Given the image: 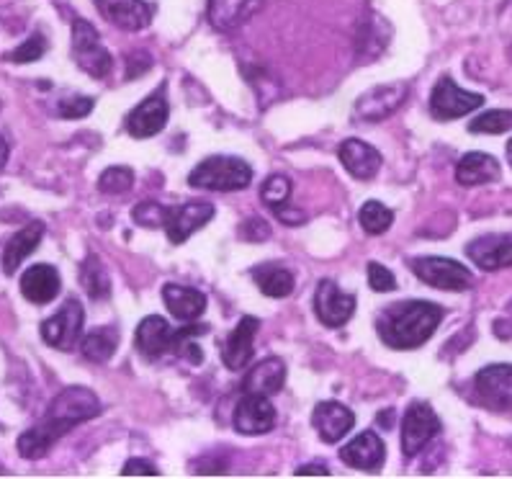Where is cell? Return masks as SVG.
<instances>
[{"label": "cell", "mask_w": 512, "mask_h": 479, "mask_svg": "<svg viewBox=\"0 0 512 479\" xmlns=\"http://www.w3.org/2000/svg\"><path fill=\"white\" fill-rule=\"evenodd\" d=\"M101 413V400L88 387H67L52 400L42 423L19 436V454L29 461L44 459L62 436L75 425L93 420Z\"/></svg>", "instance_id": "obj_1"}, {"label": "cell", "mask_w": 512, "mask_h": 479, "mask_svg": "<svg viewBox=\"0 0 512 479\" xmlns=\"http://www.w3.org/2000/svg\"><path fill=\"white\" fill-rule=\"evenodd\" d=\"M443 317L446 310L440 304L422 299L397 302L381 312L376 320V333L394 351H415L433 338Z\"/></svg>", "instance_id": "obj_2"}, {"label": "cell", "mask_w": 512, "mask_h": 479, "mask_svg": "<svg viewBox=\"0 0 512 479\" xmlns=\"http://www.w3.org/2000/svg\"><path fill=\"white\" fill-rule=\"evenodd\" d=\"M253 181V168L242 158H229V155H211L201 160L188 176V186L204 188V191H242Z\"/></svg>", "instance_id": "obj_3"}, {"label": "cell", "mask_w": 512, "mask_h": 479, "mask_svg": "<svg viewBox=\"0 0 512 479\" xmlns=\"http://www.w3.org/2000/svg\"><path fill=\"white\" fill-rule=\"evenodd\" d=\"M73 60L91 78H106L114 70V57L103 47L96 26L85 19L73 21Z\"/></svg>", "instance_id": "obj_4"}, {"label": "cell", "mask_w": 512, "mask_h": 479, "mask_svg": "<svg viewBox=\"0 0 512 479\" xmlns=\"http://www.w3.org/2000/svg\"><path fill=\"white\" fill-rule=\"evenodd\" d=\"M412 271H415L417 279L425 281L433 289H443V292H469L474 286V273L453 258H440V255L415 258Z\"/></svg>", "instance_id": "obj_5"}, {"label": "cell", "mask_w": 512, "mask_h": 479, "mask_svg": "<svg viewBox=\"0 0 512 479\" xmlns=\"http://www.w3.org/2000/svg\"><path fill=\"white\" fill-rule=\"evenodd\" d=\"M83 322V304L75 297H70L62 304L60 310H57V315H52L49 320L42 322L44 343L57 348V351H73L80 343V335H83Z\"/></svg>", "instance_id": "obj_6"}, {"label": "cell", "mask_w": 512, "mask_h": 479, "mask_svg": "<svg viewBox=\"0 0 512 479\" xmlns=\"http://www.w3.org/2000/svg\"><path fill=\"white\" fill-rule=\"evenodd\" d=\"M484 96L482 93H469L458 88L453 78H440L430 93V114L438 122H453L458 116H466L471 111L482 109Z\"/></svg>", "instance_id": "obj_7"}, {"label": "cell", "mask_w": 512, "mask_h": 479, "mask_svg": "<svg viewBox=\"0 0 512 479\" xmlns=\"http://www.w3.org/2000/svg\"><path fill=\"white\" fill-rule=\"evenodd\" d=\"M440 433V418L425 402H412L402 420V454L415 459Z\"/></svg>", "instance_id": "obj_8"}, {"label": "cell", "mask_w": 512, "mask_h": 479, "mask_svg": "<svg viewBox=\"0 0 512 479\" xmlns=\"http://www.w3.org/2000/svg\"><path fill=\"white\" fill-rule=\"evenodd\" d=\"M170 106L165 98V85H160L155 93L142 101L132 114L127 116V132L132 134L134 140H150L155 134H160L168 124Z\"/></svg>", "instance_id": "obj_9"}, {"label": "cell", "mask_w": 512, "mask_h": 479, "mask_svg": "<svg viewBox=\"0 0 512 479\" xmlns=\"http://www.w3.org/2000/svg\"><path fill=\"white\" fill-rule=\"evenodd\" d=\"M407 96H410V85L407 83L379 85V88L358 98L356 116L361 122H384L386 116H392L394 111L402 109Z\"/></svg>", "instance_id": "obj_10"}, {"label": "cell", "mask_w": 512, "mask_h": 479, "mask_svg": "<svg viewBox=\"0 0 512 479\" xmlns=\"http://www.w3.org/2000/svg\"><path fill=\"white\" fill-rule=\"evenodd\" d=\"M474 387L479 400L492 410H512V366L492 364L484 366L474 376Z\"/></svg>", "instance_id": "obj_11"}, {"label": "cell", "mask_w": 512, "mask_h": 479, "mask_svg": "<svg viewBox=\"0 0 512 479\" xmlns=\"http://www.w3.org/2000/svg\"><path fill=\"white\" fill-rule=\"evenodd\" d=\"M314 312L327 328H343L356 312V297L345 294L335 281H320L314 294Z\"/></svg>", "instance_id": "obj_12"}, {"label": "cell", "mask_w": 512, "mask_h": 479, "mask_svg": "<svg viewBox=\"0 0 512 479\" xmlns=\"http://www.w3.org/2000/svg\"><path fill=\"white\" fill-rule=\"evenodd\" d=\"M214 219V207L209 201H188L181 207H170L168 222H165V235L173 245H183L193 232H199Z\"/></svg>", "instance_id": "obj_13"}, {"label": "cell", "mask_w": 512, "mask_h": 479, "mask_svg": "<svg viewBox=\"0 0 512 479\" xmlns=\"http://www.w3.org/2000/svg\"><path fill=\"white\" fill-rule=\"evenodd\" d=\"M96 6L103 19L124 31H142L155 19V6L147 0H96Z\"/></svg>", "instance_id": "obj_14"}, {"label": "cell", "mask_w": 512, "mask_h": 479, "mask_svg": "<svg viewBox=\"0 0 512 479\" xmlns=\"http://www.w3.org/2000/svg\"><path fill=\"white\" fill-rule=\"evenodd\" d=\"M276 425V407L263 395H245L235 407V428L242 436H263Z\"/></svg>", "instance_id": "obj_15"}, {"label": "cell", "mask_w": 512, "mask_h": 479, "mask_svg": "<svg viewBox=\"0 0 512 479\" xmlns=\"http://www.w3.org/2000/svg\"><path fill=\"white\" fill-rule=\"evenodd\" d=\"M312 425L317 436L322 438L325 443H338L353 431V425H356V415L353 410L340 402H320V405L314 407L312 413Z\"/></svg>", "instance_id": "obj_16"}, {"label": "cell", "mask_w": 512, "mask_h": 479, "mask_svg": "<svg viewBox=\"0 0 512 479\" xmlns=\"http://www.w3.org/2000/svg\"><path fill=\"white\" fill-rule=\"evenodd\" d=\"M340 459H343L348 467L361 469V472H379L386 461L384 441H381L376 431H363L361 436H356L350 443H345V449L340 451Z\"/></svg>", "instance_id": "obj_17"}, {"label": "cell", "mask_w": 512, "mask_h": 479, "mask_svg": "<svg viewBox=\"0 0 512 479\" xmlns=\"http://www.w3.org/2000/svg\"><path fill=\"white\" fill-rule=\"evenodd\" d=\"M258 317H242L237 328L227 335L222 346V361L229 371H242L253 358V340L258 335Z\"/></svg>", "instance_id": "obj_18"}, {"label": "cell", "mask_w": 512, "mask_h": 479, "mask_svg": "<svg viewBox=\"0 0 512 479\" xmlns=\"http://www.w3.org/2000/svg\"><path fill=\"white\" fill-rule=\"evenodd\" d=\"M466 255L482 271H500L512 266V235H484L466 245Z\"/></svg>", "instance_id": "obj_19"}, {"label": "cell", "mask_w": 512, "mask_h": 479, "mask_svg": "<svg viewBox=\"0 0 512 479\" xmlns=\"http://www.w3.org/2000/svg\"><path fill=\"white\" fill-rule=\"evenodd\" d=\"M286 384V364L281 358H263L242 379V395H278Z\"/></svg>", "instance_id": "obj_20"}, {"label": "cell", "mask_w": 512, "mask_h": 479, "mask_svg": "<svg viewBox=\"0 0 512 479\" xmlns=\"http://www.w3.org/2000/svg\"><path fill=\"white\" fill-rule=\"evenodd\" d=\"M62 289V279L55 266L47 263H37L21 276V294L29 299L31 304H49L57 299Z\"/></svg>", "instance_id": "obj_21"}, {"label": "cell", "mask_w": 512, "mask_h": 479, "mask_svg": "<svg viewBox=\"0 0 512 479\" xmlns=\"http://www.w3.org/2000/svg\"><path fill=\"white\" fill-rule=\"evenodd\" d=\"M260 6H263V0H209L206 16L217 31H235L250 16H255Z\"/></svg>", "instance_id": "obj_22"}, {"label": "cell", "mask_w": 512, "mask_h": 479, "mask_svg": "<svg viewBox=\"0 0 512 479\" xmlns=\"http://www.w3.org/2000/svg\"><path fill=\"white\" fill-rule=\"evenodd\" d=\"M340 163L350 176L358 181H368L381 170V152L361 140H345L338 150Z\"/></svg>", "instance_id": "obj_23"}, {"label": "cell", "mask_w": 512, "mask_h": 479, "mask_svg": "<svg viewBox=\"0 0 512 479\" xmlns=\"http://www.w3.org/2000/svg\"><path fill=\"white\" fill-rule=\"evenodd\" d=\"M173 333L168 320L160 315H147L145 320L139 322L137 333H134V343H137V351L145 353L147 358H160L163 353L170 351V343H173Z\"/></svg>", "instance_id": "obj_24"}, {"label": "cell", "mask_w": 512, "mask_h": 479, "mask_svg": "<svg viewBox=\"0 0 512 479\" xmlns=\"http://www.w3.org/2000/svg\"><path fill=\"white\" fill-rule=\"evenodd\" d=\"M163 302L170 315L181 322L199 320L206 312V297L199 289L181 284H165L163 286Z\"/></svg>", "instance_id": "obj_25"}, {"label": "cell", "mask_w": 512, "mask_h": 479, "mask_svg": "<svg viewBox=\"0 0 512 479\" xmlns=\"http://www.w3.org/2000/svg\"><path fill=\"white\" fill-rule=\"evenodd\" d=\"M42 237H44L42 222H29L24 230L16 232V235L6 243V248H3V273H6V276H13V273L19 271L21 263H24L26 258L39 248Z\"/></svg>", "instance_id": "obj_26"}, {"label": "cell", "mask_w": 512, "mask_h": 479, "mask_svg": "<svg viewBox=\"0 0 512 479\" xmlns=\"http://www.w3.org/2000/svg\"><path fill=\"white\" fill-rule=\"evenodd\" d=\"M500 163L487 152H466L456 165V181L461 186H484V183L500 181Z\"/></svg>", "instance_id": "obj_27"}, {"label": "cell", "mask_w": 512, "mask_h": 479, "mask_svg": "<svg viewBox=\"0 0 512 479\" xmlns=\"http://www.w3.org/2000/svg\"><path fill=\"white\" fill-rule=\"evenodd\" d=\"M250 276H253L260 292L271 299H284L296 289L294 273L289 268L278 266V263H260L250 271Z\"/></svg>", "instance_id": "obj_28"}, {"label": "cell", "mask_w": 512, "mask_h": 479, "mask_svg": "<svg viewBox=\"0 0 512 479\" xmlns=\"http://www.w3.org/2000/svg\"><path fill=\"white\" fill-rule=\"evenodd\" d=\"M119 338V328H116V325H106V328H98L93 330V333L85 335V338L80 340V351H83V356L88 358V361H93V364H106V361L116 353Z\"/></svg>", "instance_id": "obj_29"}, {"label": "cell", "mask_w": 512, "mask_h": 479, "mask_svg": "<svg viewBox=\"0 0 512 479\" xmlns=\"http://www.w3.org/2000/svg\"><path fill=\"white\" fill-rule=\"evenodd\" d=\"M80 284L88 292V297L96 299V302L111 297V276L98 255L91 253L80 263Z\"/></svg>", "instance_id": "obj_30"}, {"label": "cell", "mask_w": 512, "mask_h": 479, "mask_svg": "<svg viewBox=\"0 0 512 479\" xmlns=\"http://www.w3.org/2000/svg\"><path fill=\"white\" fill-rule=\"evenodd\" d=\"M206 333H209V325H196V322H191V325H181V328L173 333L170 353L188 358L191 364H201V361H204V351L193 343V338H199V335H206Z\"/></svg>", "instance_id": "obj_31"}, {"label": "cell", "mask_w": 512, "mask_h": 479, "mask_svg": "<svg viewBox=\"0 0 512 479\" xmlns=\"http://www.w3.org/2000/svg\"><path fill=\"white\" fill-rule=\"evenodd\" d=\"M358 222L368 235H384L394 222V212L386 209L381 201H366L358 212Z\"/></svg>", "instance_id": "obj_32"}, {"label": "cell", "mask_w": 512, "mask_h": 479, "mask_svg": "<svg viewBox=\"0 0 512 479\" xmlns=\"http://www.w3.org/2000/svg\"><path fill=\"white\" fill-rule=\"evenodd\" d=\"M132 186H134V173L132 168H127V165L106 168L101 173V178H98V191H101V194H111V196L127 194Z\"/></svg>", "instance_id": "obj_33"}, {"label": "cell", "mask_w": 512, "mask_h": 479, "mask_svg": "<svg viewBox=\"0 0 512 479\" xmlns=\"http://www.w3.org/2000/svg\"><path fill=\"white\" fill-rule=\"evenodd\" d=\"M512 129V111L505 109H492L487 114L476 116L474 122L469 124V132L474 134H502Z\"/></svg>", "instance_id": "obj_34"}, {"label": "cell", "mask_w": 512, "mask_h": 479, "mask_svg": "<svg viewBox=\"0 0 512 479\" xmlns=\"http://www.w3.org/2000/svg\"><path fill=\"white\" fill-rule=\"evenodd\" d=\"M168 214H170V207H165V204H160V201H142V204H137V207L132 209V219L137 222V225L147 227V230H157V227H165V222H168Z\"/></svg>", "instance_id": "obj_35"}, {"label": "cell", "mask_w": 512, "mask_h": 479, "mask_svg": "<svg viewBox=\"0 0 512 479\" xmlns=\"http://www.w3.org/2000/svg\"><path fill=\"white\" fill-rule=\"evenodd\" d=\"M47 39H44V34H31L29 39H26L24 44H19V47L13 49V52H8L6 60L8 62H16V65H26V62H37L42 60L44 52H47Z\"/></svg>", "instance_id": "obj_36"}, {"label": "cell", "mask_w": 512, "mask_h": 479, "mask_svg": "<svg viewBox=\"0 0 512 479\" xmlns=\"http://www.w3.org/2000/svg\"><path fill=\"white\" fill-rule=\"evenodd\" d=\"M289 196H291V178L281 176V173H276V176L268 178V181L263 183V188H260V199L266 201L271 209L286 204V201H289Z\"/></svg>", "instance_id": "obj_37"}, {"label": "cell", "mask_w": 512, "mask_h": 479, "mask_svg": "<svg viewBox=\"0 0 512 479\" xmlns=\"http://www.w3.org/2000/svg\"><path fill=\"white\" fill-rule=\"evenodd\" d=\"M93 98L88 96H67L62 98L60 106H57V114L62 116V119H83V116H88L93 111Z\"/></svg>", "instance_id": "obj_38"}, {"label": "cell", "mask_w": 512, "mask_h": 479, "mask_svg": "<svg viewBox=\"0 0 512 479\" xmlns=\"http://www.w3.org/2000/svg\"><path fill=\"white\" fill-rule=\"evenodd\" d=\"M368 284H371V289L379 294L394 292V289H397L394 273L386 266H381V263H368Z\"/></svg>", "instance_id": "obj_39"}, {"label": "cell", "mask_w": 512, "mask_h": 479, "mask_svg": "<svg viewBox=\"0 0 512 479\" xmlns=\"http://www.w3.org/2000/svg\"><path fill=\"white\" fill-rule=\"evenodd\" d=\"M240 235L242 240H247V243H263V240H268L271 237V227L266 225V219H247L245 225L240 227Z\"/></svg>", "instance_id": "obj_40"}, {"label": "cell", "mask_w": 512, "mask_h": 479, "mask_svg": "<svg viewBox=\"0 0 512 479\" xmlns=\"http://www.w3.org/2000/svg\"><path fill=\"white\" fill-rule=\"evenodd\" d=\"M121 474L124 477H160V469L147 459H129L124 469H121Z\"/></svg>", "instance_id": "obj_41"}, {"label": "cell", "mask_w": 512, "mask_h": 479, "mask_svg": "<svg viewBox=\"0 0 512 479\" xmlns=\"http://www.w3.org/2000/svg\"><path fill=\"white\" fill-rule=\"evenodd\" d=\"M152 67V57L147 55V52H142V55H132L129 57V70H127V78L134 80L137 78V73H147Z\"/></svg>", "instance_id": "obj_42"}, {"label": "cell", "mask_w": 512, "mask_h": 479, "mask_svg": "<svg viewBox=\"0 0 512 479\" xmlns=\"http://www.w3.org/2000/svg\"><path fill=\"white\" fill-rule=\"evenodd\" d=\"M273 212H276L278 219H284V222L289 227H299V225H304V222H307V214L299 212V209H289V207H286V204L276 207V209H273Z\"/></svg>", "instance_id": "obj_43"}, {"label": "cell", "mask_w": 512, "mask_h": 479, "mask_svg": "<svg viewBox=\"0 0 512 479\" xmlns=\"http://www.w3.org/2000/svg\"><path fill=\"white\" fill-rule=\"evenodd\" d=\"M294 474L296 477H330V469L325 464H304Z\"/></svg>", "instance_id": "obj_44"}, {"label": "cell", "mask_w": 512, "mask_h": 479, "mask_svg": "<svg viewBox=\"0 0 512 479\" xmlns=\"http://www.w3.org/2000/svg\"><path fill=\"white\" fill-rule=\"evenodd\" d=\"M8 155H11V147H8L6 137H0V168L8 163Z\"/></svg>", "instance_id": "obj_45"}, {"label": "cell", "mask_w": 512, "mask_h": 479, "mask_svg": "<svg viewBox=\"0 0 512 479\" xmlns=\"http://www.w3.org/2000/svg\"><path fill=\"white\" fill-rule=\"evenodd\" d=\"M392 420H394V413H392V410H389V413H379V423L392 425Z\"/></svg>", "instance_id": "obj_46"}, {"label": "cell", "mask_w": 512, "mask_h": 479, "mask_svg": "<svg viewBox=\"0 0 512 479\" xmlns=\"http://www.w3.org/2000/svg\"><path fill=\"white\" fill-rule=\"evenodd\" d=\"M507 160H510V165H512V140L507 142Z\"/></svg>", "instance_id": "obj_47"}, {"label": "cell", "mask_w": 512, "mask_h": 479, "mask_svg": "<svg viewBox=\"0 0 512 479\" xmlns=\"http://www.w3.org/2000/svg\"><path fill=\"white\" fill-rule=\"evenodd\" d=\"M0 474H3V469H0Z\"/></svg>", "instance_id": "obj_48"}]
</instances>
